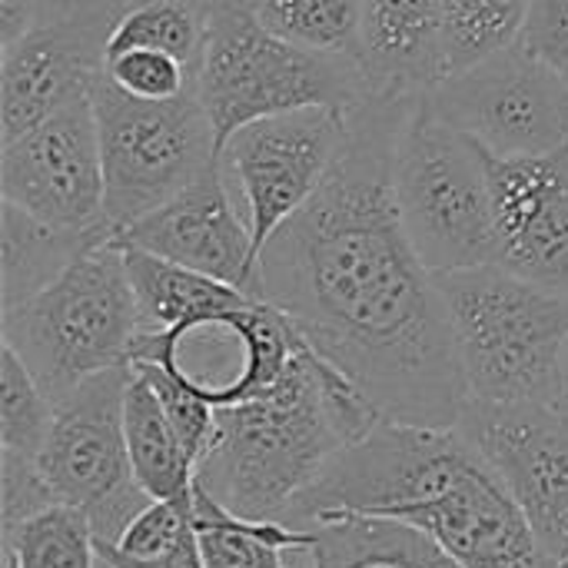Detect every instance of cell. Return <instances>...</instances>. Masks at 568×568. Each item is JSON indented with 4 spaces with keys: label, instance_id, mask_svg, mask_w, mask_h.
I'll use <instances>...</instances> for the list:
<instances>
[{
    "label": "cell",
    "instance_id": "obj_1",
    "mask_svg": "<svg viewBox=\"0 0 568 568\" xmlns=\"http://www.w3.org/2000/svg\"><path fill=\"white\" fill-rule=\"evenodd\" d=\"M419 97L369 93L346 113V140L313 200L256 263V300L383 416L456 429L469 393L436 273L396 203V150Z\"/></svg>",
    "mask_w": 568,
    "mask_h": 568
},
{
    "label": "cell",
    "instance_id": "obj_2",
    "mask_svg": "<svg viewBox=\"0 0 568 568\" xmlns=\"http://www.w3.org/2000/svg\"><path fill=\"white\" fill-rule=\"evenodd\" d=\"M343 513L409 523L463 568H559L459 426L379 423L343 449L280 523L306 529Z\"/></svg>",
    "mask_w": 568,
    "mask_h": 568
},
{
    "label": "cell",
    "instance_id": "obj_3",
    "mask_svg": "<svg viewBox=\"0 0 568 568\" xmlns=\"http://www.w3.org/2000/svg\"><path fill=\"white\" fill-rule=\"evenodd\" d=\"M383 416L306 343L256 399L220 406L196 483L243 519H283L290 506Z\"/></svg>",
    "mask_w": 568,
    "mask_h": 568
},
{
    "label": "cell",
    "instance_id": "obj_4",
    "mask_svg": "<svg viewBox=\"0 0 568 568\" xmlns=\"http://www.w3.org/2000/svg\"><path fill=\"white\" fill-rule=\"evenodd\" d=\"M469 403L559 399L568 349V293L499 266L436 273Z\"/></svg>",
    "mask_w": 568,
    "mask_h": 568
},
{
    "label": "cell",
    "instance_id": "obj_5",
    "mask_svg": "<svg viewBox=\"0 0 568 568\" xmlns=\"http://www.w3.org/2000/svg\"><path fill=\"white\" fill-rule=\"evenodd\" d=\"M373 90L356 57L303 50L266 30L246 0H216L196 67V97L216 153L246 123L310 106L349 113Z\"/></svg>",
    "mask_w": 568,
    "mask_h": 568
},
{
    "label": "cell",
    "instance_id": "obj_6",
    "mask_svg": "<svg viewBox=\"0 0 568 568\" xmlns=\"http://www.w3.org/2000/svg\"><path fill=\"white\" fill-rule=\"evenodd\" d=\"M0 333L53 406L87 379L130 366L143 323L123 250L110 240L73 260L50 286L0 310Z\"/></svg>",
    "mask_w": 568,
    "mask_h": 568
},
{
    "label": "cell",
    "instance_id": "obj_7",
    "mask_svg": "<svg viewBox=\"0 0 568 568\" xmlns=\"http://www.w3.org/2000/svg\"><path fill=\"white\" fill-rule=\"evenodd\" d=\"M396 203L429 273L493 266L489 150L419 97L396 150Z\"/></svg>",
    "mask_w": 568,
    "mask_h": 568
},
{
    "label": "cell",
    "instance_id": "obj_8",
    "mask_svg": "<svg viewBox=\"0 0 568 568\" xmlns=\"http://www.w3.org/2000/svg\"><path fill=\"white\" fill-rule=\"evenodd\" d=\"M90 100L100 126L106 226L116 240L130 223L183 193L220 153L196 90L150 103L120 93L100 73Z\"/></svg>",
    "mask_w": 568,
    "mask_h": 568
},
{
    "label": "cell",
    "instance_id": "obj_9",
    "mask_svg": "<svg viewBox=\"0 0 568 568\" xmlns=\"http://www.w3.org/2000/svg\"><path fill=\"white\" fill-rule=\"evenodd\" d=\"M130 366L106 369L57 403L53 426L33 456L57 503L90 516L97 542H116L153 503L133 476L123 399Z\"/></svg>",
    "mask_w": 568,
    "mask_h": 568
},
{
    "label": "cell",
    "instance_id": "obj_10",
    "mask_svg": "<svg viewBox=\"0 0 568 568\" xmlns=\"http://www.w3.org/2000/svg\"><path fill=\"white\" fill-rule=\"evenodd\" d=\"M423 100L493 156L568 146V80L519 43L446 73Z\"/></svg>",
    "mask_w": 568,
    "mask_h": 568
},
{
    "label": "cell",
    "instance_id": "obj_11",
    "mask_svg": "<svg viewBox=\"0 0 568 568\" xmlns=\"http://www.w3.org/2000/svg\"><path fill=\"white\" fill-rule=\"evenodd\" d=\"M343 140L346 113L310 106L246 123L223 143L220 163L250 223L256 263L270 236L323 186Z\"/></svg>",
    "mask_w": 568,
    "mask_h": 568
},
{
    "label": "cell",
    "instance_id": "obj_12",
    "mask_svg": "<svg viewBox=\"0 0 568 568\" xmlns=\"http://www.w3.org/2000/svg\"><path fill=\"white\" fill-rule=\"evenodd\" d=\"M3 203L57 230H113L106 226V180L93 100L83 97L23 136L0 143Z\"/></svg>",
    "mask_w": 568,
    "mask_h": 568
},
{
    "label": "cell",
    "instance_id": "obj_13",
    "mask_svg": "<svg viewBox=\"0 0 568 568\" xmlns=\"http://www.w3.org/2000/svg\"><path fill=\"white\" fill-rule=\"evenodd\" d=\"M126 0H80L0 50V143L90 97L106 63V40Z\"/></svg>",
    "mask_w": 568,
    "mask_h": 568
},
{
    "label": "cell",
    "instance_id": "obj_14",
    "mask_svg": "<svg viewBox=\"0 0 568 568\" xmlns=\"http://www.w3.org/2000/svg\"><path fill=\"white\" fill-rule=\"evenodd\" d=\"M459 429L509 489L546 552L562 562L568 556L566 413L549 403H466Z\"/></svg>",
    "mask_w": 568,
    "mask_h": 568
},
{
    "label": "cell",
    "instance_id": "obj_15",
    "mask_svg": "<svg viewBox=\"0 0 568 568\" xmlns=\"http://www.w3.org/2000/svg\"><path fill=\"white\" fill-rule=\"evenodd\" d=\"M489 223L493 266L568 293V146L489 153Z\"/></svg>",
    "mask_w": 568,
    "mask_h": 568
},
{
    "label": "cell",
    "instance_id": "obj_16",
    "mask_svg": "<svg viewBox=\"0 0 568 568\" xmlns=\"http://www.w3.org/2000/svg\"><path fill=\"white\" fill-rule=\"evenodd\" d=\"M116 246L180 263L256 296V250L220 156L170 203L130 223Z\"/></svg>",
    "mask_w": 568,
    "mask_h": 568
},
{
    "label": "cell",
    "instance_id": "obj_17",
    "mask_svg": "<svg viewBox=\"0 0 568 568\" xmlns=\"http://www.w3.org/2000/svg\"><path fill=\"white\" fill-rule=\"evenodd\" d=\"M359 67L373 93L426 97L443 77V0H363Z\"/></svg>",
    "mask_w": 568,
    "mask_h": 568
},
{
    "label": "cell",
    "instance_id": "obj_18",
    "mask_svg": "<svg viewBox=\"0 0 568 568\" xmlns=\"http://www.w3.org/2000/svg\"><path fill=\"white\" fill-rule=\"evenodd\" d=\"M313 568H463L433 536L399 519L329 516L306 526Z\"/></svg>",
    "mask_w": 568,
    "mask_h": 568
},
{
    "label": "cell",
    "instance_id": "obj_19",
    "mask_svg": "<svg viewBox=\"0 0 568 568\" xmlns=\"http://www.w3.org/2000/svg\"><path fill=\"white\" fill-rule=\"evenodd\" d=\"M120 250H123L130 286H133V296L140 306L143 333L196 326V323L216 320L223 313L243 310L246 303L256 300L230 283H220V280L186 270L180 263L160 260L153 253H143L133 246H120Z\"/></svg>",
    "mask_w": 568,
    "mask_h": 568
},
{
    "label": "cell",
    "instance_id": "obj_20",
    "mask_svg": "<svg viewBox=\"0 0 568 568\" xmlns=\"http://www.w3.org/2000/svg\"><path fill=\"white\" fill-rule=\"evenodd\" d=\"M110 240L106 230H57L13 203H0V310L20 306L73 260Z\"/></svg>",
    "mask_w": 568,
    "mask_h": 568
},
{
    "label": "cell",
    "instance_id": "obj_21",
    "mask_svg": "<svg viewBox=\"0 0 568 568\" xmlns=\"http://www.w3.org/2000/svg\"><path fill=\"white\" fill-rule=\"evenodd\" d=\"M123 426L133 476L150 499H190L196 486V459L183 446L150 379L130 366Z\"/></svg>",
    "mask_w": 568,
    "mask_h": 568
},
{
    "label": "cell",
    "instance_id": "obj_22",
    "mask_svg": "<svg viewBox=\"0 0 568 568\" xmlns=\"http://www.w3.org/2000/svg\"><path fill=\"white\" fill-rule=\"evenodd\" d=\"M193 526L206 568H290L286 552H306L310 529L280 519H243L220 506L200 483L193 486Z\"/></svg>",
    "mask_w": 568,
    "mask_h": 568
},
{
    "label": "cell",
    "instance_id": "obj_23",
    "mask_svg": "<svg viewBox=\"0 0 568 568\" xmlns=\"http://www.w3.org/2000/svg\"><path fill=\"white\" fill-rule=\"evenodd\" d=\"M213 3L216 0H126L113 20L106 57L120 50H160L196 70Z\"/></svg>",
    "mask_w": 568,
    "mask_h": 568
},
{
    "label": "cell",
    "instance_id": "obj_24",
    "mask_svg": "<svg viewBox=\"0 0 568 568\" xmlns=\"http://www.w3.org/2000/svg\"><path fill=\"white\" fill-rule=\"evenodd\" d=\"M276 37L333 57H356L363 40V0H246Z\"/></svg>",
    "mask_w": 568,
    "mask_h": 568
},
{
    "label": "cell",
    "instance_id": "obj_25",
    "mask_svg": "<svg viewBox=\"0 0 568 568\" xmlns=\"http://www.w3.org/2000/svg\"><path fill=\"white\" fill-rule=\"evenodd\" d=\"M3 556L17 568H97V532L87 513L50 506L3 532Z\"/></svg>",
    "mask_w": 568,
    "mask_h": 568
},
{
    "label": "cell",
    "instance_id": "obj_26",
    "mask_svg": "<svg viewBox=\"0 0 568 568\" xmlns=\"http://www.w3.org/2000/svg\"><path fill=\"white\" fill-rule=\"evenodd\" d=\"M532 0H443L446 73L466 70L519 43Z\"/></svg>",
    "mask_w": 568,
    "mask_h": 568
},
{
    "label": "cell",
    "instance_id": "obj_27",
    "mask_svg": "<svg viewBox=\"0 0 568 568\" xmlns=\"http://www.w3.org/2000/svg\"><path fill=\"white\" fill-rule=\"evenodd\" d=\"M53 399L27 373L20 356L3 346L0 353V453L33 459L53 426Z\"/></svg>",
    "mask_w": 568,
    "mask_h": 568
},
{
    "label": "cell",
    "instance_id": "obj_28",
    "mask_svg": "<svg viewBox=\"0 0 568 568\" xmlns=\"http://www.w3.org/2000/svg\"><path fill=\"white\" fill-rule=\"evenodd\" d=\"M103 77L133 100H176L196 90V70L160 50H120L103 63Z\"/></svg>",
    "mask_w": 568,
    "mask_h": 568
},
{
    "label": "cell",
    "instance_id": "obj_29",
    "mask_svg": "<svg viewBox=\"0 0 568 568\" xmlns=\"http://www.w3.org/2000/svg\"><path fill=\"white\" fill-rule=\"evenodd\" d=\"M133 366L150 379V386H153V393L160 396V403H163L170 423L176 426L183 446L190 449V456H193L196 466H200V459L206 456V449H210V443H213L216 409H213L193 386H186L183 379H176V376L166 373L163 366H156V363H133Z\"/></svg>",
    "mask_w": 568,
    "mask_h": 568
},
{
    "label": "cell",
    "instance_id": "obj_30",
    "mask_svg": "<svg viewBox=\"0 0 568 568\" xmlns=\"http://www.w3.org/2000/svg\"><path fill=\"white\" fill-rule=\"evenodd\" d=\"M193 529V496L190 499H153L113 542L130 559H160Z\"/></svg>",
    "mask_w": 568,
    "mask_h": 568
},
{
    "label": "cell",
    "instance_id": "obj_31",
    "mask_svg": "<svg viewBox=\"0 0 568 568\" xmlns=\"http://www.w3.org/2000/svg\"><path fill=\"white\" fill-rule=\"evenodd\" d=\"M50 506H57V499L47 489V483L40 479L37 463L23 459V456L0 453V526H3V532L17 529L20 523H27L30 516L43 513Z\"/></svg>",
    "mask_w": 568,
    "mask_h": 568
},
{
    "label": "cell",
    "instance_id": "obj_32",
    "mask_svg": "<svg viewBox=\"0 0 568 568\" xmlns=\"http://www.w3.org/2000/svg\"><path fill=\"white\" fill-rule=\"evenodd\" d=\"M519 47L568 80V0H532Z\"/></svg>",
    "mask_w": 568,
    "mask_h": 568
},
{
    "label": "cell",
    "instance_id": "obj_33",
    "mask_svg": "<svg viewBox=\"0 0 568 568\" xmlns=\"http://www.w3.org/2000/svg\"><path fill=\"white\" fill-rule=\"evenodd\" d=\"M97 552L106 568H206L203 556H200V542H196V526L160 559H130L113 542H97Z\"/></svg>",
    "mask_w": 568,
    "mask_h": 568
},
{
    "label": "cell",
    "instance_id": "obj_34",
    "mask_svg": "<svg viewBox=\"0 0 568 568\" xmlns=\"http://www.w3.org/2000/svg\"><path fill=\"white\" fill-rule=\"evenodd\" d=\"M556 406L568 416V349L566 359H562V379H559V399H556Z\"/></svg>",
    "mask_w": 568,
    "mask_h": 568
},
{
    "label": "cell",
    "instance_id": "obj_35",
    "mask_svg": "<svg viewBox=\"0 0 568 568\" xmlns=\"http://www.w3.org/2000/svg\"><path fill=\"white\" fill-rule=\"evenodd\" d=\"M3 568H17V566H13V559H7V556H3Z\"/></svg>",
    "mask_w": 568,
    "mask_h": 568
},
{
    "label": "cell",
    "instance_id": "obj_36",
    "mask_svg": "<svg viewBox=\"0 0 568 568\" xmlns=\"http://www.w3.org/2000/svg\"><path fill=\"white\" fill-rule=\"evenodd\" d=\"M559 568H568V556H566V559H562V562H559Z\"/></svg>",
    "mask_w": 568,
    "mask_h": 568
},
{
    "label": "cell",
    "instance_id": "obj_37",
    "mask_svg": "<svg viewBox=\"0 0 568 568\" xmlns=\"http://www.w3.org/2000/svg\"><path fill=\"white\" fill-rule=\"evenodd\" d=\"M100 566H103V562H100ZM103 568H106V566H103Z\"/></svg>",
    "mask_w": 568,
    "mask_h": 568
}]
</instances>
